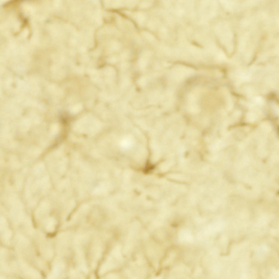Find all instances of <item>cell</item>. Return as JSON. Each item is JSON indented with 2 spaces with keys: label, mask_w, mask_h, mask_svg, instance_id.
Returning a JSON list of instances; mask_svg holds the SVG:
<instances>
[{
  "label": "cell",
  "mask_w": 279,
  "mask_h": 279,
  "mask_svg": "<svg viewBox=\"0 0 279 279\" xmlns=\"http://www.w3.org/2000/svg\"><path fill=\"white\" fill-rule=\"evenodd\" d=\"M55 235V234L54 233H50L48 234V237L52 238Z\"/></svg>",
  "instance_id": "6"
},
{
  "label": "cell",
  "mask_w": 279,
  "mask_h": 279,
  "mask_svg": "<svg viewBox=\"0 0 279 279\" xmlns=\"http://www.w3.org/2000/svg\"><path fill=\"white\" fill-rule=\"evenodd\" d=\"M135 16L136 20L140 25H142L145 22L146 18L143 14L138 12L135 14Z\"/></svg>",
  "instance_id": "1"
},
{
  "label": "cell",
  "mask_w": 279,
  "mask_h": 279,
  "mask_svg": "<svg viewBox=\"0 0 279 279\" xmlns=\"http://www.w3.org/2000/svg\"><path fill=\"white\" fill-rule=\"evenodd\" d=\"M142 34L145 38L150 42H153L155 40L154 36L149 32L144 31L142 32Z\"/></svg>",
  "instance_id": "2"
},
{
  "label": "cell",
  "mask_w": 279,
  "mask_h": 279,
  "mask_svg": "<svg viewBox=\"0 0 279 279\" xmlns=\"http://www.w3.org/2000/svg\"><path fill=\"white\" fill-rule=\"evenodd\" d=\"M148 26L151 30H155L158 26V22L154 20L150 21L148 24Z\"/></svg>",
  "instance_id": "3"
},
{
  "label": "cell",
  "mask_w": 279,
  "mask_h": 279,
  "mask_svg": "<svg viewBox=\"0 0 279 279\" xmlns=\"http://www.w3.org/2000/svg\"><path fill=\"white\" fill-rule=\"evenodd\" d=\"M152 4L151 1H145L141 3L140 7L141 8H147L150 7Z\"/></svg>",
  "instance_id": "4"
},
{
  "label": "cell",
  "mask_w": 279,
  "mask_h": 279,
  "mask_svg": "<svg viewBox=\"0 0 279 279\" xmlns=\"http://www.w3.org/2000/svg\"><path fill=\"white\" fill-rule=\"evenodd\" d=\"M136 3H137V2H136L135 1H126V4L128 6L132 7L134 6L136 4Z\"/></svg>",
  "instance_id": "5"
}]
</instances>
